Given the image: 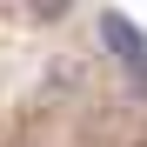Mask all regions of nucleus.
<instances>
[{
    "instance_id": "obj_1",
    "label": "nucleus",
    "mask_w": 147,
    "mask_h": 147,
    "mask_svg": "<svg viewBox=\"0 0 147 147\" xmlns=\"http://www.w3.org/2000/svg\"><path fill=\"white\" fill-rule=\"evenodd\" d=\"M100 40H107V54H114V67L127 74V80L147 94V34L134 27L127 13H100Z\"/></svg>"
}]
</instances>
